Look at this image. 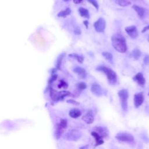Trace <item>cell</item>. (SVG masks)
I'll use <instances>...</instances> for the list:
<instances>
[{
    "label": "cell",
    "instance_id": "obj_1",
    "mask_svg": "<svg viewBox=\"0 0 149 149\" xmlns=\"http://www.w3.org/2000/svg\"><path fill=\"white\" fill-rule=\"evenodd\" d=\"M112 44L116 51L125 53L127 51V45L125 38L119 34L113 35L111 38Z\"/></svg>",
    "mask_w": 149,
    "mask_h": 149
},
{
    "label": "cell",
    "instance_id": "obj_2",
    "mask_svg": "<svg viewBox=\"0 0 149 149\" xmlns=\"http://www.w3.org/2000/svg\"><path fill=\"white\" fill-rule=\"evenodd\" d=\"M97 70L104 73L107 77L108 82L111 84H114L117 81V75L116 73L111 69L104 66H101L97 68Z\"/></svg>",
    "mask_w": 149,
    "mask_h": 149
},
{
    "label": "cell",
    "instance_id": "obj_3",
    "mask_svg": "<svg viewBox=\"0 0 149 149\" xmlns=\"http://www.w3.org/2000/svg\"><path fill=\"white\" fill-rule=\"evenodd\" d=\"M50 91V97L51 99L54 101H62L64 99L65 97L70 96L71 93L68 91H61L60 92H57L55 90L52 88H49Z\"/></svg>",
    "mask_w": 149,
    "mask_h": 149
},
{
    "label": "cell",
    "instance_id": "obj_4",
    "mask_svg": "<svg viewBox=\"0 0 149 149\" xmlns=\"http://www.w3.org/2000/svg\"><path fill=\"white\" fill-rule=\"evenodd\" d=\"M120 98V104L122 109L126 111L127 109V100L129 97V93L126 89H122L118 93Z\"/></svg>",
    "mask_w": 149,
    "mask_h": 149
},
{
    "label": "cell",
    "instance_id": "obj_5",
    "mask_svg": "<svg viewBox=\"0 0 149 149\" xmlns=\"http://www.w3.org/2000/svg\"><path fill=\"white\" fill-rule=\"evenodd\" d=\"M82 133L81 131L76 129H73L68 132L64 136V138L69 141H77L81 138Z\"/></svg>",
    "mask_w": 149,
    "mask_h": 149
},
{
    "label": "cell",
    "instance_id": "obj_6",
    "mask_svg": "<svg viewBox=\"0 0 149 149\" xmlns=\"http://www.w3.org/2000/svg\"><path fill=\"white\" fill-rule=\"evenodd\" d=\"M116 139H118L119 141H123V142H127V143H132L134 141V137L128 133H125V132H122V133H118L116 136Z\"/></svg>",
    "mask_w": 149,
    "mask_h": 149
},
{
    "label": "cell",
    "instance_id": "obj_7",
    "mask_svg": "<svg viewBox=\"0 0 149 149\" xmlns=\"http://www.w3.org/2000/svg\"><path fill=\"white\" fill-rule=\"evenodd\" d=\"M106 26L105 20L103 18L98 19L94 24V27L96 31L103 32Z\"/></svg>",
    "mask_w": 149,
    "mask_h": 149
},
{
    "label": "cell",
    "instance_id": "obj_8",
    "mask_svg": "<svg viewBox=\"0 0 149 149\" xmlns=\"http://www.w3.org/2000/svg\"><path fill=\"white\" fill-rule=\"evenodd\" d=\"M144 96L143 92L138 93L134 95V105L136 108L139 107L144 102Z\"/></svg>",
    "mask_w": 149,
    "mask_h": 149
},
{
    "label": "cell",
    "instance_id": "obj_9",
    "mask_svg": "<svg viewBox=\"0 0 149 149\" xmlns=\"http://www.w3.org/2000/svg\"><path fill=\"white\" fill-rule=\"evenodd\" d=\"M125 31L132 38H136L138 36V31L135 26H130L125 27Z\"/></svg>",
    "mask_w": 149,
    "mask_h": 149
},
{
    "label": "cell",
    "instance_id": "obj_10",
    "mask_svg": "<svg viewBox=\"0 0 149 149\" xmlns=\"http://www.w3.org/2000/svg\"><path fill=\"white\" fill-rule=\"evenodd\" d=\"M133 80L136 83H137V84L141 87H144L146 83V79L143 76V74L141 72L137 73L133 77Z\"/></svg>",
    "mask_w": 149,
    "mask_h": 149
},
{
    "label": "cell",
    "instance_id": "obj_11",
    "mask_svg": "<svg viewBox=\"0 0 149 149\" xmlns=\"http://www.w3.org/2000/svg\"><path fill=\"white\" fill-rule=\"evenodd\" d=\"M91 92L97 96H100L102 94V89L98 84H93L91 88Z\"/></svg>",
    "mask_w": 149,
    "mask_h": 149
},
{
    "label": "cell",
    "instance_id": "obj_12",
    "mask_svg": "<svg viewBox=\"0 0 149 149\" xmlns=\"http://www.w3.org/2000/svg\"><path fill=\"white\" fill-rule=\"evenodd\" d=\"M82 120L87 124H91L94 122V116L91 111H88L83 116Z\"/></svg>",
    "mask_w": 149,
    "mask_h": 149
},
{
    "label": "cell",
    "instance_id": "obj_13",
    "mask_svg": "<svg viewBox=\"0 0 149 149\" xmlns=\"http://www.w3.org/2000/svg\"><path fill=\"white\" fill-rule=\"evenodd\" d=\"M91 135L93 136L95 139V146H98L104 143V140L102 139V137H101L98 133H97L95 131H93L91 132Z\"/></svg>",
    "mask_w": 149,
    "mask_h": 149
},
{
    "label": "cell",
    "instance_id": "obj_14",
    "mask_svg": "<svg viewBox=\"0 0 149 149\" xmlns=\"http://www.w3.org/2000/svg\"><path fill=\"white\" fill-rule=\"evenodd\" d=\"M73 72L76 74H77L79 77L81 79H84L86 76V70L81 67H79V66L76 67L73 69Z\"/></svg>",
    "mask_w": 149,
    "mask_h": 149
},
{
    "label": "cell",
    "instance_id": "obj_15",
    "mask_svg": "<svg viewBox=\"0 0 149 149\" xmlns=\"http://www.w3.org/2000/svg\"><path fill=\"white\" fill-rule=\"evenodd\" d=\"M132 8L136 12L137 15L140 18H143L145 13V9L136 5L132 6Z\"/></svg>",
    "mask_w": 149,
    "mask_h": 149
},
{
    "label": "cell",
    "instance_id": "obj_16",
    "mask_svg": "<svg viewBox=\"0 0 149 149\" xmlns=\"http://www.w3.org/2000/svg\"><path fill=\"white\" fill-rule=\"evenodd\" d=\"M55 137L56 140H58L62 136L63 132V129L60 126L59 123H56L55 126Z\"/></svg>",
    "mask_w": 149,
    "mask_h": 149
},
{
    "label": "cell",
    "instance_id": "obj_17",
    "mask_svg": "<svg viewBox=\"0 0 149 149\" xmlns=\"http://www.w3.org/2000/svg\"><path fill=\"white\" fill-rule=\"evenodd\" d=\"M95 132H96L97 133H98L101 137H107L108 136V129L104 127H101V126H99V127H96L95 128Z\"/></svg>",
    "mask_w": 149,
    "mask_h": 149
},
{
    "label": "cell",
    "instance_id": "obj_18",
    "mask_svg": "<svg viewBox=\"0 0 149 149\" xmlns=\"http://www.w3.org/2000/svg\"><path fill=\"white\" fill-rule=\"evenodd\" d=\"M69 115L72 118H77L81 115V112L77 108H73L69 112Z\"/></svg>",
    "mask_w": 149,
    "mask_h": 149
},
{
    "label": "cell",
    "instance_id": "obj_19",
    "mask_svg": "<svg viewBox=\"0 0 149 149\" xmlns=\"http://www.w3.org/2000/svg\"><path fill=\"white\" fill-rule=\"evenodd\" d=\"M79 12L81 17H84L86 18H89L90 15L88 10L84 8H79Z\"/></svg>",
    "mask_w": 149,
    "mask_h": 149
},
{
    "label": "cell",
    "instance_id": "obj_20",
    "mask_svg": "<svg viewBox=\"0 0 149 149\" xmlns=\"http://www.w3.org/2000/svg\"><path fill=\"white\" fill-rule=\"evenodd\" d=\"M71 13V10L69 8H66L65 10H62L61 12H59L58 13V16L59 17H65L66 16L70 15Z\"/></svg>",
    "mask_w": 149,
    "mask_h": 149
},
{
    "label": "cell",
    "instance_id": "obj_21",
    "mask_svg": "<svg viewBox=\"0 0 149 149\" xmlns=\"http://www.w3.org/2000/svg\"><path fill=\"white\" fill-rule=\"evenodd\" d=\"M141 55V51H140L139 49H137V48L134 49L132 51V56L135 60L138 59L140 57Z\"/></svg>",
    "mask_w": 149,
    "mask_h": 149
},
{
    "label": "cell",
    "instance_id": "obj_22",
    "mask_svg": "<svg viewBox=\"0 0 149 149\" xmlns=\"http://www.w3.org/2000/svg\"><path fill=\"white\" fill-rule=\"evenodd\" d=\"M116 3L119 5L120 6H127L128 5H130L131 4V2L127 1V0H116L115 1Z\"/></svg>",
    "mask_w": 149,
    "mask_h": 149
},
{
    "label": "cell",
    "instance_id": "obj_23",
    "mask_svg": "<svg viewBox=\"0 0 149 149\" xmlns=\"http://www.w3.org/2000/svg\"><path fill=\"white\" fill-rule=\"evenodd\" d=\"M69 56L76 59L80 63H81L83 62V59H84V58L82 56H80V55H79L77 54H72L69 55Z\"/></svg>",
    "mask_w": 149,
    "mask_h": 149
},
{
    "label": "cell",
    "instance_id": "obj_24",
    "mask_svg": "<svg viewBox=\"0 0 149 149\" xmlns=\"http://www.w3.org/2000/svg\"><path fill=\"white\" fill-rule=\"evenodd\" d=\"M63 56H64V54H61V55H59V56L57 58L56 67V69H60V67H61V63H62V61Z\"/></svg>",
    "mask_w": 149,
    "mask_h": 149
},
{
    "label": "cell",
    "instance_id": "obj_25",
    "mask_svg": "<svg viewBox=\"0 0 149 149\" xmlns=\"http://www.w3.org/2000/svg\"><path fill=\"white\" fill-rule=\"evenodd\" d=\"M102 55L104 56V57L107 59L108 60V61L109 62H111L112 60V58H113V56L110 53V52H103L102 53Z\"/></svg>",
    "mask_w": 149,
    "mask_h": 149
},
{
    "label": "cell",
    "instance_id": "obj_26",
    "mask_svg": "<svg viewBox=\"0 0 149 149\" xmlns=\"http://www.w3.org/2000/svg\"><path fill=\"white\" fill-rule=\"evenodd\" d=\"M77 88L79 90H84L87 88V85L84 82H80V83H78L76 84V85Z\"/></svg>",
    "mask_w": 149,
    "mask_h": 149
},
{
    "label": "cell",
    "instance_id": "obj_27",
    "mask_svg": "<svg viewBox=\"0 0 149 149\" xmlns=\"http://www.w3.org/2000/svg\"><path fill=\"white\" fill-rule=\"evenodd\" d=\"M68 84L64 81L63 80H60L59 84H58V88H68Z\"/></svg>",
    "mask_w": 149,
    "mask_h": 149
},
{
    "label": "cell",
    "instance_id": "obj_28",
    "mask_svg": "<svg viewBox=\"0 0 149 149\" xmlns=\"http://www.w3.org/2000/svg\"><path fill=\"white\" fill-rule=\"evenodd\" d=\"M59 124L63 129H65L67 127V120L64 119H61Z\"/></svg>",
    "mask_w": 149,
    "mask_h": 149
},
{
    "label": "cell",
    "instance_id": "obj_29",
    "mask_svg": "<svg viewBox=\"0 0 149 149\" xmlns=\"http://www.w3.org/2000/svg\"><path fill=\"white\" fill-rule=\"evenodd\" d=\"M87 1H88L91 4H92L97 10L98 9V7H99V5H98V3L97 1V0H87Z\"/></svg>",
    "mask_w": 149,
    "mask_h": 149
},
{
    "label": "cell",
    "instance_id": "obj_30",
    "mask_svg": "<svg viewBox=\"0 0 149 149\" xmlns=\"http://www.w3.org/2000/svg\"><path fill=\"white\" fill-rule=\"evenodd\" d=\"M57 79V75L56 74H53L51 77L48 80V85L50 86L55 80H56V79Z\"/></svg>",
    "mask_w": 149,
    "mask_h": 149
},
{
    "label": "cell",
    "instance_id": "obj_31",
    "mask_svg": "<svg viewBox=\"0 0 149 149\" xmlns=\"http://www.w3.org/2000/svg\"><path fill=\"white\" fill-rule=\"evenodd\" d=\"M66 102L68 103H70V104H72L73 105H79L80 104V103L73 99H69V100H66Z\"/></svg>",
    "mask_w": 149,
    "mask_h": 149
},
{
    "label": "cell",
    "instance_id": "obj_32",
    "mask_svg": "<svg viewBox=\"0 0 149 149\" xmlns=\"http://www.w3.org/2000/svg\"><path fill=\"white\" fill-rule=\"evenodd\" d=\"M143 61H144V63L146 65L149 63V55H147L145 56Z\"/></svg>",
    "mask_w": 149,
    "mask_h": 149
},
{
    "label": "cell",
    "instance_id": "obj_33",
    "mask_svg": "<svg viewBox=\"0 0 149 149\" xmlns=\"http://www.w3.org/2000/svg\"><path fill=\"white\" fill-rule=\"evenodd\" d=\"M74 33L76 35H79L81 34V31H80V29L79 28V27H76V29H74Z\"/></svg>",
    "mask_w": 149,
    "mask_h": 149
},
{
    "label": "cell",
    "instance_id": "obj_34",
    "mask_svg": "<svg viewBox=\"0 0 149 149\" xmlns=\"http://www.w3.org/2000/svg\"><path fill=\"white\" fill-rule=\"evenodd\" d=\"M147 30H149V24L147 25V26H145V27L143 28V29L141 30V32H142V33H145V32H146Z\"/></svg>",
    "mask_w": 149,
    "mask_h": 149
},
{
    "label": "cell",
    "instance_id": "obj_35",
    "mask_svg": "<svg viewBox=\"0 0 149 149\" xmlns=\"http://www.w3.org/2000/svg\"><path fill=\"white\" fill-rule=\"evenodd\" d=\"M81 1H82V0H73V2L74 3H76V4L80 3Z\"/></svg>",
    "mask_w": 149,
    "mask_h": 149
},
{
    "label": "cell",
    "instance_id": "obj_36",
    "mask_svg": "<svg viewBox=\"0 0 149 149\" xmlns=\"http://www.w3.org/2000/svg\"><path fill=\"white\" fill-rule=\"evenodd\" d=\"M88 145H86L84 146L80 147L79 149H88Z\"/></svg>",
    "mask_w": 149,
    "mask_h": 149
},
{
    "label": "cell",
    "instance_id": "obj_37",
    "mask_svg": "<svg viewBox=\"0 0 149 149\" xmlns=\"http://www.w3.org/2000/svg\"><path fill=\"white\" fill-rule=\"evenodd\" d=\"M83 23L85 24V26H86V29H87V28H88V21L85 20V21L83 22Z\"/></svg>",
    "mask_w": 149,
    "mask_h": 149
},
{
    "label": "cell",
    "instance_id": "obj_38",
    "mask_svg": "<svg viewBox=\"0 0 149 149\" xmlns=\"http://www.w3.org/2000/svg\"><path fill=\"white\" fill-rule=\"evenodd\" d=\"M147 41L149 42V36H148V37H147Z\"/></svg>",
    "mask_w": 149,
    "mask_h": 149
},
{
    "label": "cell",
    "instance_id": "obj_39",
    "mask_svg": "<svg viewBox=\"0 0 149 149\" xmlns=\"http://www.w3.org/2000/svg\"><path fill=\"white\" fill-rule=\"evenodd\" d=\"M148 95H149V92H148Z\"/></svg>",
    "mask_w": 149,
    "mask_h": 149
}]
</instances>
